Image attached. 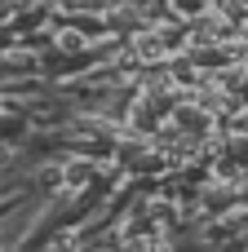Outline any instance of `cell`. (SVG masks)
<instances>
[{
  "instance_id": "4",
  "label": "cell",
  "mask_w": 248,
  "mask_h": 252,
  "mask_svg": "<svg viewBox=\"0 0 248 252\" xmlns=\"http://www.w3.org/2000/svg\"><path fill=\"white\" fill-rule=\"evenodd\" d=\"M0 248H4V235H0Z\"/></svg>"
},
{
  "instance_id": "3",
  "label": "cell",
  "mask_w": 248,
  "mask_h": 252,
  "mask_svg": "<svg viewBox=\"0 0 248 252\" xmlns=\"http://www.w3.org/2000/svg\"><path fill=\"white\" fill-rule=\"evenodd\" d=\"M0 111H4V93H0Z\"/></svg>"
},
{
  "instance_id": "1",
  "label": "cell",
  "mask_w": 248,
  "mask_h": 252,
  "mask_svg": "<svg viewBox=\"0 0 248 252\" xmlns=\"http://www.w3.org/2000/svg\"><path fill=\"white\" fill-rule=\"evenodd\" d=\"M84 182H89V164H71V168H67V186H71V190H80Z\"/></svg>"
},
{
  "instance_id": "2",
  "label": "cell",
  "mask_w": 248,
  "mask_h": 252,
  "mask_svg": "<svg viewBox=\"0 0 248 252\" xmlns=\"http://www.w3.org/2000/svg\"><path fill=\"white\" fill-rule=\"evenodd\" d=\"M9 159H13V146H4V142H0V164H9Z\"/></svg>"
}]
</instances>
